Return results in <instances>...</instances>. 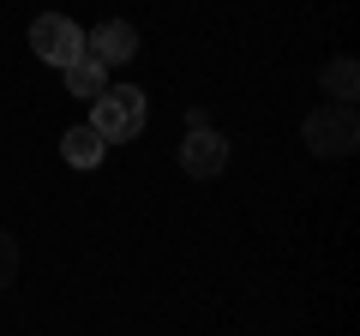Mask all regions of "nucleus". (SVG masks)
Returning <instances> with one entry per match:
<instances>
[{
  "instance_id": "nucleus-1",
  "label": "nucleus",
  "mask_w": 360,
  "mask_h": 336,
  "mask_svg": "<svg viewBox=\"0 0 360 336\" xmlns=\"http://www.w3.org/2000/svg\"><path fill=\"white\" fill-rule=\"evenodd\" d=\"M150 120V96L139 84H103V91L90 96V127L103 132L108 144H132Z\"/></svg>"
},
{
  "instance_id": "nucleus-2",
  "label": "nucleus",
  "mask_w": 360,
  "mask_h": 336,
  "mask_svg": "<svg viewBox=\"0 0 360 336\" xmlns=\"http://www.w3.org/2000/svg\"><path fill=\"white\" fill-rule=\"evenodd\" d=\"M300 144H307L312 156H330V162L354 156L360 150V115H354V103H319L307 120H300Z\"/></svg>"
},
{
  "instance_id": "nucleus-3",
  "label": "nucleus",
  "mask_w": 360,
  "mask_h": 336,
  "mask_svg": "<svg viewBox=\"0 0 360 336\" xmlns=\"http://www.w3.org/2000/svg\"><path fill=\"white\" fill-rule=\"evenodd\" d=\"M222 168H229V138L217 127H186V138H180V174L186 181H217Z\"/></svg>"
},
{
  "instance_id": "nucleus-4",
  "label": "nucleus",
  "mask_w": 360,
  "mask_h": 336,
  "mask_svg": "<svg viewBox=\"0 0 360 336\" xmlns=\"http://www.w3.org/2000/svg\"><path fill=\"white\" fill-rule=\"evenodd\" d=\"M30 49H37V60H49L54 72H60L72 54H84V30H78L66 13H42L37 25H30Z\"/></svg>"
},
{
  "instance_id": "nucleus-5",
  "label": "nucleus",
  "mask_w": 360,
  "mask_h": 336,
  "mask_svg": "<svg viewBox=\"0 0 360 336\" xmlns=\"http://www.w3.org/2000/svg\"><path fill=\"white\" fill-rule=\"evenodd\" d=\"M84 49L96 54V60L115 72V66H127V60H139V25L132 18H103V25L84 37Z\"/></svg>"
},
{
  "instance_id": "nucleus-6",
  "label": "nucleus",
  "mask_w": 360,
  "mask_h": 336,
  "mask_svg": "<svg viewBox=\"0 0 360 336\" xmlns=\"http://www.w3.org/2000/svg\"><path fill=\"white\" fill-rule=\"evenodd\" d=\"M60 84H66V96H78V103H90V96H96V91L108 84V66H103L96 54L84 49V54H72V60L60 66Z\"/></svg>"
},
{
  "instance_id": "nucleus-7",
  "label": "nucleus",
  "mask_w": 360,
  "mask_h": 336,
  "mask_svg": "<svg viewBox=\"0 0 360 336\" xmlns=\"http://www.w3.org/2000/svg\"><path fill=\"white\" fill-rule=\"evenodd\" d=\"M60 156H66V168H103V156H108V138L96 127H66V138H60Z\"/></svg>"
},
{
  "instance_id": "nucleus-8",
  "label": "nucleus",
  "mask_w": 360,
  "mask_h": 336,
  "mask_svg": "<svg viewBox=\"0 0 360 336\" xmlns=\"http://www.w3.org/2000/svg\"><path fill=\"white\" fill-rule=\"evenodd\" d=\"M319 84L330 103H360V60L354 54H336V60L319 66Z\"/></svg>"
},
{
  "instance_id": "nucleus-9",
  "label": "nucleus",
  "mask_w": 360,
  "mask_h": 336,
  "mask_svg": "<svg viewBox=\"0 0 360 336\" xmlns=\"http://www.w3.org/2000/svg\"><path fill=\"white\" fill-rule=\"evenodd\" d=\"M18 259H25V252H18V240L0 228V288H13V283H18Z\"/></svg>"
}]
</instances>
